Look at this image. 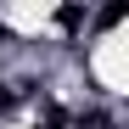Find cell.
Listing matches in <instances>:
<instances>
[{"label":"cell","instance_id":"cell-1","mask_svg":"<svg viewBox=\"0 0 129 129\" xmlns=\"http://www.w3.org/2000/svg\"><path fill=\"white\" fill-rule=\"evenodd\" d=\"M56 17H62V28H79V23H84V11H79V6H62Z\"/></svg>","mask_w":129,"mask_h":129},{"label":"cell","instance_id":"cell-2","mask_svg":"<svg viewBox=\"0 0 129 129\" xmlns=\"http://www.w3.org/2000/svg\"><path fill=\"white\" fill-rule=\"evenodd\" d=\"M11 101H17V95H11V90H6V84H0V112H6V107H11Z\"/></svg>","mask_w":129,"mask_h":129}]
</instances>
